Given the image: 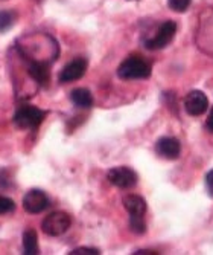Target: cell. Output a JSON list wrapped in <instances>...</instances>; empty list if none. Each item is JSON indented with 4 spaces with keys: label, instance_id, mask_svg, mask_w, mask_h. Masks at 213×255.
I'll return each instance as SVG.
<instances>
[{
    "label": "cell",
    "instance_id": "6da1fadb",
    "mask_svg": "<svg viewBox=\"0 0 213 255\" xmlns=\"http://www.w3.org/2000/svg\"><path fill=\"white\" fill-rule=\"evenodd\" d=\"M149 75H151V66L140 55L128 57L117 67V77L121 80H142V78H149Z\"/></svg>",
    "mask_w": 213,
    "mask_h": 255
},
{
    "label": "cell",
    "instance_id": "7a4b0ae2",
    "mask_svg": "<svg viewBox=\"0 0 213 255\" xmlns=\"http://www.w3.org/2000/svg\"><path fill=\"white\" fill-rule=\"evenodd\" d=\"M44 118H46L44 110L34 106H23L14 115V124L18 128L29 130V128H37L44 121Z\"/></svg>",
    "mask_w": 213,
    "mask_h": 255
},
{
    "label": "cell",
    "instance_id": "3957f363",
    "mask_svg": "<svg viewBox=\"0 0 213 255\" xmlns=\"http://www.w3.org/2000/svg\"><path fill=\"white\" fill-rule=\"evenodd\" d=\"M70 225H72L70 216L63 211H57V213L46 216V219L41 223V229L46 236L58 237V236H63L64 233H67Z\"/></svg>",
    "mask_w": 213,
    "mask_h": 255
},
{
    "label": "cell",
    "instance_id": "277c9868",
    "mask_svg": "<svg viewBox=\"0 0 213 255\" xmlns=\"http://www.w3.org/2000/svg\"><path fill=\"white\" fill-rule=\"evenodd\" d=\"M175 34H177V23L172 20L164 21L158 26L155 35L145 41V48L149 51H158V49L166 48V46L174 40Z\"/></svg>",
    "mask_w": 213,
    "mask_h": 255
},
{
    "label": "cell",
    "instance_id": "5b68a950",
    "mask_svg": "<svg viewBox=\"0 0 213 255\" xmlns=\"http://www.w3.org/2000/svg\"><path fill=\"white\" fill-rule=\"evenodd\" d=\"M107 179L117 188H133L139 182L137 173L130 167H114L108 171Z\"/></svg>",
    "mask_w": 213,
    "mask_h": 255
},
{
    "label": "cell",
    "instance_id": "8992f818",
    "mask_svg": "<svg viewBox=\"0 0 213 255\" xmlns=\"http://www.w3.org/2000/svg\"><path fill=\"white\" fill-rule=\"evenodd\" d=\"M49 206V199L41 190H31L23 197V210L29 214H40Z\"/></svg>",
    "mask_w": 213,
    "mask_h": 255
},
{
    "label": "cell",
    "instance_id": "52a82bcc",
    "mask_svg": "<svg viewBox=\"0 0 213 255\" xmlns=\"http://www.w3.org/2000/svg\"><path fill=\"white\" fill-rule=\"evenodd\" d=\"M184 107L189 115L200 117V115H203L209 109V98L201 90H192L184 98Z\"/></svg>",
    "mask_w": 213,
    "mask_h": 255
},
{
    "label": "cell",
    "instance_id": "ba28073f",
    "mask_svg": "<svg viewBox=\"0 0 213 255\" xmlns=\"http://www.w3.org/2000/svg\"><path fill=\"white\" fill-rule=\"evenodd\" d=\"M87 66L88 63L85 58H75L73 61H70L67 66H64V69L58 75L60 83H73L82 78L87 71Z\"/></svg>",
    "mask_w": 213,
    "mask_h": 255
},
{
    "label": "cell",
    "instance_id": "9c48e42d",
    "mask_svg": "<svg viewBox=\"0 0 213 255\" xmlns=\"http://www.w3.org/2000/svg\"><path fill=\"white\" fill-rule=\"evenodd\" d=\"M155 151L160 157L174 160L180 156L181 145H180V141L175 137H161L155 144Z\"/></svg>",
    "mask_w": 213,
    "mask_h": 255
},
{
    "label": "cell",
    "instance_id": "30bf717a",
    "mask_svg": "<svg viewBox=\"0 0 213 255\" xmlns=\"http://www.w3.org/2000/svg\"><path fill=\"white\" fill-rule=\"evenodd\" d=\"M28 74L40 86H46L51 80L49 63L44 61H28Z\"/></svg>",
    "mask_w": 213,
    "mask_h": 255
},
{
    "label": "cell",
    "instance_id": "8fae6325",
    "mask_svg": "<svg viewBox=\"0 0 213 255\" xmlns=\"http://www.w3.org/2000/svg\"><path fill=\"white\" fill-rule=\"evenodd\" d=\"M124 206L130 213V216H145L146 213V202L143 197L137 194H130L124 197Z\"/></svg>",
    "mask_w": 213,
    "mask_h": 255
},
{
    "label": "cell",
    "instance_id": "7c38bea8",
    "mask_svg": "<svg viewBox=\"0 0 213 255\" xmlns=\"http://www.w3.org/2000/svg\"><path fill=\"white\" fill-rule=\"evenodd\" d=\"M70 100H72V103L76 107H81V109H90L93 106V97L90 94V90L82 89V87L72 90V94H70Z\"/></svg>",
    "mask_w": 213,
    "mask_h": 255
},
{
    "label": "cell",
    "instance_id": "4fadbf2b",
    "mask_svg": "<svg viewBox=\"0 0 213 255\" xmlns=\"http://www.w3.org/2000/svg\"><path fill=\"white\" fill-rule=\"evenodd\" d=\"M23 251H25L26 255H38L40 249H38V237L35 229H26L23 233Z\"/></svg>",
    "mask_w": 213,
    "mask_h": 255
},
{
    "label": "cell",
    "instance_id": "5bb4252c",
    "mask_svg": "<svg viewBox=\"0 0 213 255\" xmlns=\"http://www.w3.org/2000/svg\"><path fill=\"white\" fill-rule=\"evenodd\" d=\"M130 229L134 234H145L146 233V223L143 216H130Z\"/></svg>",
    "mask_w": 213,
    "mask_h": 255
},
{
    "label": "cell",
    "instance_id": "9a60e30c",
    "mask_svg": "<svg viewBox=\"0 0 213 255\" xmlns=\"http://www.w3.org/2000/svg\"><path fill=\"white\" fill-rule=\"evenodd\" d=\"M15 23V14L11 11H0V32H6Z\"/></svg>",
    "mask_w": 213,
    "mask_h": 255
},
{
    "label": "cell",
    "instance_id": "2e32d148",
    "mask_svg": "<svg viewBox=\"0 0 213 255\" xmlns=\"http://www.w3.org/2000/svg\"><path fill=\"white\" fill-rule=\"evenodd\" d=\"M192 0H168V5L174 12H184L191 6Z\"/></svg>",
    "mask_w": 213,
    "mask_h": 255
},
{
    "label": "cell",
    "instance_id": "e0dca14e",
    "mask_svg": "<svg viewBox=\"0 0 213 255\" xmlns=\"http://www.w3.org/2000/svg\"><path fill=\"white\" fill-rule=\"evenodd\" d=\"M15 210V203L12 199L0 196V214H9Z\"/></svg>",
    "mask_w": 213,
    "mask_h": 255
},
{
    "label": "cell",
    "instance_id": "ac0fdd59",
    "mask_svg": "<svg viewBox=\"0 0 213 255\" xmlns=\"http://www.w3.org/2000/svg\"><path fill=\"white\" fill-rule=\"evenodd\" d=\"M69 254L70 255H99L101 252L96 248H76Z\"/></svg>",
    "mask_w": 213,
    "mask_h": 255
},
{
    "label": "cell",
    "instance_id": "d6986e66",
    "mask_svg": "<svg viewBox=\"0 0 213 255\" xmlns=\"http://www.w3.org/2000/svg\"><path fill=\"white\" fill-rule=\"evenodd\" d=\"M206 185H207V190H209L210 196H213V170L209 171V174L206 177Z\"/></svg>",
    "mask_w": 213,
    "mask_h": 255
},
{
    "label": "cell",
    "instance_id": "ffe728a7",
    "mask_svg": "<svg viewBox=\"0 0 213 255\" xmlns=\"http://www.w3.org/2000/svg\"><path fill=\"white\" fill-rule=\"evenodd\" d=\"M206 127H207L209 131L213 133V107H212V110H210V113H209V118H207V121H206Z\"/></svg>",
    "mask_w": 213,
    "mask_h": 255
},
{
    "label": "cell",
    "instance_id": "44dd1931",
    "mask_svg": "<svg viewBox=\"0 0 213 255\" xmlns=\"http://www.w3.org/2000/svg\"><path fill=\"white\" fill-rule=\"evenodd\" d=\"M145 254H152V255H155L157 252H154V251H137V252H134V255H145Z\"/></svg>",
    "mask_w": 213,
    "mask_h": 255
}]
</instances>
